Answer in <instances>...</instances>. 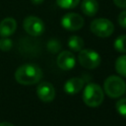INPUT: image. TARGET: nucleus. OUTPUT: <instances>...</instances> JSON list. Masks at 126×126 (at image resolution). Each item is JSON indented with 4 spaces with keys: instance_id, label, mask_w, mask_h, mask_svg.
I'll list each match as a JSON object with an SVG mask.
<instances>
[{
    "instance_id": "nucleus-1",
    "label": "nucleus",
    "mask_w": 126,
    "mask_h": 126,
    "mask_svg": "<svg viewBox=\"0 0 126 126\" xmlns=\"http://www.w3.org/2000/svg\"><path fill=\"white\" fill-rule=\"evenodd\" d=\"M42 77L41 69L34 64H24L15 72V79L21 85H34Z\"/></svg>"
},
{
    "instance_id": "nucleus-2",
    "label": "nucleus",
    "mask_w": 126,
    "mask_h": 126,
    "mask_svg": "<svg viewBox=\"0 0 126 126\" xmlns=\"http://www.w3.org/2000/svg\"><path fill=\"white\" fill-rule=\"evenodd\" d=\"M104 98L102 89L96 84H88L83 92L84 102L91 107H96L101 104Z\"/></svg>"
},
{
    "instance_id": "nucleus-3",
    "label": "nucleus",
    "mask_w": 126,
    "mask_h": 126,
    "mask_svg": "<svg viewBox=\"0 0 126 126\" xmlns=\"http://www.w3.org/2000/svg\"><path fill=\"white\" fill-rule=\"evenodd\" d=\"M103 90L109 97L116 98L124 94L126 84L124 80L118 76H109L103 83Z\"/></svg>"
},
{
    "instance_id": "nucleus-4",
    "label": "nucleus",
    "mask_w": 126,
    "mask_h": 126,
    "mask_svg": "<svg viewBox=\"0 0 126 126\" xmlns=\"http://www.w3.org/2000/svg\"><path fill=\"white\" fill-rule=\"evenodd\" d=\"M91 32L99 37H108L114 32V26L111 21L104 18L94 19L90 26Z\"/></svg>"
},
{
    "instance_id": "nucleus-5",
    "label": "nucleus",
    "mask_w": 126,
    "mask_h": 126,
    "mask_svg": "<svg viewBox=\"0 0 126 126\" xmlns=\"http://www.w3.org/2000/svg\"><path fill=\"white\" fill-rule=\"evenodd\" d=\"M79 63L86 69H94L100 64L99 54L93 49H82L78 55Z\"/></svg>"
},
{
    "instance_id": "nucleus-6",
    "label": "nucleus",
    "mask_w": 126,
    "mask_h": 126,
    "mask_svg": "<svg viewBox=\"0 0 126 126\" xmlns=\"http://www.w3.org/2000/svg\"><path fill=\"white\" fill-rule=\"evenodd\" d=\"M26 32L32 36H38L44 32V23L36 16H28L23 22Z\"/></svg>"
},
{
    "instance_id": "nucleus-7",
    "label": "nucleus",
    "mask_w": 126,
    "mask_h": 126,
    "mask_svg": "<svg viewBox=\"0 0 126 126\" xmlns=\"http://www.w3.org/2000/svg\"><path fill=\"white\" fill-rule=\"evenodd\" d=\"M61 26L67 31H78L84 26V19L77 13H67L61 19Z\"/></svg>"
},
{
    "instance_id": "nucleus-8",
    "label": "nucleus",
    "mask_w": 126,
    "mask_h": 126,
    "mask_svg": "<svg viewBox=\"0 0 126 126\" xmlns=\"http://www.w3.org/2000/svg\"><path fill=\"white\" fill-rule=\"evenodd\" d=\"M36 94L38 98L43 102H50L55 97V90L52 84L48 82H42L36 87Z\"/></svg>"
},
{
    "instance_id": "nucleus-9",
    "label": "nucleus",
    "mask_w": 126,
    "mask_h": 126,
    "mask_svg": "<svg viewBox=\"0 0 126 126\" xmlns=\"http://www.w3.org/2000/svg\"><path fill=\"white\" fill-rule=\"evenodd\" d=\"M56 63L60 69L67 71V70H71L75 67L76 58L71 51L65 50V51H62L58 54L57 59H56Z\"/></svg>"
},
{
    "instance_id": "nucleus-10",
    "label": "nucleus",
    "mask_w": 126,
    "mask_h": 126,
    "mask_svg": "<svg viewBox=\"0 0 126 126\" xmlns=\"http://www.w3.org/2000/svg\"><path fill=\"white\" fill-rule=\"evenodd\" d=\"M84 80L79 77H74L66 81L64 84V91L68 94H75L81 92L84 88Z\"/></svg>"
},
{
    "instance_id": "nucleus-11",
    "label": "nucleus",
    "mask_w": 126,
    "mask_h": 126,
    "mask_svg": "<svg viewBox=\"0 0 126 126\" xmlns=\"http://www.w3.org/2000/svg\"><path fill=\"white\" fill-rule=\"evenodd\" d=\"M17 29V22L14 18L8 17L0 22V35L2 37L12 35Z\"/></svg>"
},
{
    "instance_id": "nucleus-12",
    "label": "nucleus",
    "mask_w": 126,
    "mask_h": 126,
    "mask_svg": "<svg viewBox=\"0 0 126 126\" xmlns=\"http://www.w3.org/2000/svg\"><path fill=\"white\" fill-rule=\"evenodd\" d=\"M81 9L86 16L93 17L98 11V3L96 0H83Z\"/></svg>"
},
{
    "instance_id": "nucleus-13",
    "label": "nucleus",
    "mask_w": 126,
    "mask_h": 126,
    "mask_svg": "<svg viewBox=\"0 0 126 126\" xmlns=\"http://www.w3.org/2000/svg\"><path fill=\"white\" fill-rule=\"evenodd\" d=\"M68 46L73 51H80L84 47V40L78 35H72L68 39Z\"/></svg>"
},
{
    "instance_id": "nucleus-14",
    "label": "nucleus",
    "mask_w": 126,
    "mask_h": 126,
    "mask_svg": "<svg viewBox=\"0 0 126 126\" xmlns=\"http://www.w3.org/2000/svg\"><path fill=\"white\" fill-rule=\"evenodd\" d=\"M115 70L120 76L126 77V55H121L116 59Z\"/></svg>"
},
{
    "instance_id": "nucleus-15",
    "label": "nucleus",
    "mask_w": 126,
    "mask_h": 126,
    "mask_svg": "<svg viewBox=\"0 0 126 126\" xmlns=\"http://www.w3.org/2000/svg\"><path fill=\"white\" fill-rule=\"evenodd\" d=\"M113 46L118 52L126 53V34L119 35L118 37H116V39L114 40Z\"/></svg>"
},
{
    "instance_id": "nucleus-16",
    "label": "nucleus",
    "mask_w": 126,
    "mask_h": 126,
    "mask_svg": "<svg viewBox=\"0 0 126 126\" xmlns=\"http://www.w3.org/2000/svg\"><path fill=\"white\" fill-rule=\"evenodd\" d=\"M61 47H62L61 42L58 39H56V38L49 39L48 42H47V44H46L47 50L49 52H51V53H54V54L57 53V52H59V50L61 49Z\"/></svg>"
},
{
    "instance_id": "nucleus-17",
    "label": "nucleus",
    "mask_w": 126,
    "mask_h": 126,
    "mask_svg": "<svg viewBox=\"0 0 126 126\" xmlns=\"http://www.w3.org/2000/svg\"><path fill=\"white\" fill-rule=\"evenodd\" d=\"M80 3V0H56V4L62 9H73Z\"/></svg>"
},
{
    "instance_id": "nucleus-18",
    "label": "nucleus",
    "mask_w": 126,
    "mask_h": 126,
    "mask_svg": "<svg viewBox=\"0 0 126 126\" xmlns=\"http://www.w3.org/2000/svg\"><path fill=\"white\" fill-rule=\"evenodd\" d=\"M115 107H116V110L117 112L126 118V98H121L119 99L116 104H115Z\"/></svg>"
},
{
    "instance_id": "nucleus-19",
    "label": "nucleus",
    "mask_w": 126,
    "mask_h": 126,
    "mask_svg": "<svg viewBox=\"0 0 126 126\" xmlns=\"http://www.w3.org/2000/svg\"><path fill=\"white\" fill-rule=\"evenodd\" d=\"M13 46V41L8 37H2L0 39V50L2 51H9Z\"/></svg>"
},
{
    "instance_id": "nucleus-20",
    "label": "nucleus",
    "mask_w": 126,
    "mask_h": 126,
    "mask_svg": "<svg viewBox=\"0 0 126 126\" xmlns=\"http://www.w3.org/2000/svg\"><path fill=\"white\" fill-rule=\"evenodd\" d=\"M117 21H118V24H119L120 27L126 29V10H125V11H122V12L118 15Z\"/></svg>"
},
{
    "instance_id": "nucleus-21",
    "label": "nucleus",
    "mask_w": 126,
    "mask_h": 126,
    "mask_svg": "<svg viewBox=\"0 0 126 126\" xmlns=\"http://www.w3.org/2000/svg\"><path fill=\"white\" fill-rule=\"evenodd\" d=\"M113 3L121 9H126V0H112Z\"/></svg>"
},
{
    "instance_id": "nucleus-22",
    "label": "nucleus",
    "mask_w": 126,
    "mask_h": 126,
    "mask_svg": "<svg viewBox=\"0 0 126 126\" xmlns=\"http://www.w3.org/2000/svg\"><path fill=\"white\" fill-rule=\"evenodd\" d=\"M43 1H44V0H32V4H34V5H39V4H41Z\"/></svg>"
},
{
    "instance_id": "nucleus-23",
    "label": "nucleus",
    "mask_w": 126,
    "mask_h": 126,
    "mask_svg": "<svg viewBox=\"0 0 126 126\" xmlns=\"http://www.w3.org/2000/svg\"><path fill=\"white\" fill-rule=\"evenodd\" d=\"M0 126H14L13 124L9 123V122H1L0 123Z\"/></svg>"
}]
</instances>
